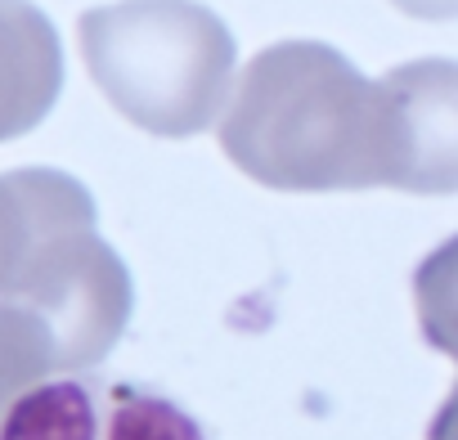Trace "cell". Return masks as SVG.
Wrapping results in <instances>:
<instances>
[{"label":"cell","instance_id":"obj_1","mask_svg":"<svg viewBox=\"0 0 458 440\" xmlns=\"http://www.w3.org/2000/svg\"><path fill=\"white\" fill-rule=\"evenodd\" d=\"M0 440H211L207 427L166 391L99 373L50 377L23 391Z\"/></svg>","mask_w":458,"mask_h":440},{"label":"cell","instance_id":"obj_2","mask_svg":"<svg viewBox=\"0 0 458 440\" xmlns=\"http://www.w3.org/2000/svg\"><path fill=\"white\" fill-rule=\"evenodd\" d=\"M46 99V37L19 0H0V135L23 131Z\"/></svg>","mask_w":458,"mask_h":440},{"label":"cell","instance_id":"obj_3","mask_svg":"<svg viewBox=\"0 0 458 440\" xmlns=\"http://www.w3.org/2000/svg\"><path fill=\"white\" fill-rule=\"evenodd\" d=\"M10 193H14V184L0 180V230H5V202H10Z\"/></svg>","mask_w":458,"mask_h":440}]
</instances>
